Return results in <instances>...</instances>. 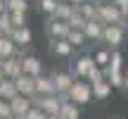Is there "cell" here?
<instances>
[{"instance_id":"cell-1","label":"cell","mask_w":128,"mask_h":119,"mask_svg":"<svg viewBox=\"0 0 128 119\" xmlns=\"http://www.w3.org/2000/svg\"><path fill=\"white\" fill-rule=\"evenodd\" d=\"M69 100L76 102V105H88L92 100V83L86 81V79H76L69 91Z\"/></svg>"},{"instance_id":"cell-2","label":"cell","mask_w":128,"mask_h":119,"mask_svg":"<svg viewBox=\"0 0 128 119\" xmlns=\"http://www.w3.org/2000/svg\"><path fill=\"white\" fill-rule=\"evenodd\" d=\"M95 5H97V14H100L102 24H124L126 22L124 12H121L114 3H97L95 0Z\"/></svg>"},{"instance_id":"cell-3","label":"cell","mask_w":128,"mask_h":119,"mask_svg":"<svg viewBox=\"0 0 128 119\" xmlns=\"http://www.w3.org/2000/svg\"><path fill=\"white\" fill-rule=\"evenodd\" d=\"M64 102L60 100V95H33V107L43 110L48 117H60Z\"/></svg>"},{"instance_id":"cell-4","label":"cell","mask_w":128,"mask_h":119,"mask_svg":"<svg viewBox=\"0 0 128 119\" xmlns=\"http://www.w3.org/2000/svg\"><path fill=\"white\" fill-rule=\"evenodd\" d=\"M124 33H126L124 24H107L104 33H102V43H107L109 50H116V48L124 43Z\"/></svg>"},{"instance_id":"cell-5","label":"cell","mask_w":128,"mask_h":119,"mask_svg":"<svg viewBox=\"0 0 128 119\" xmlns=\"http://www.w3.org/2000/svg\"><path fill=\"white\" fill-rule=\"evenodd\" d=\"M45 31H48V36H50V38H66L69 31H71V26H69V22H62V19H55V17H48Z\"/></svg>"},{"instance_id":"cell-6","label":"cell","mask_w":128,"mask_h":119,"mask_svg":"<svg viewBox=\"0 0 128 119\" xmlns=\"http://www.w3.org/2000/svg\"><path fill=\"white\" fill-rule=\"evenodd\" d=\"M48 50H50V55H55V57H71L76 48H74L66 38H50Z\"/></svg>"},{"instance_id":"cell-7","label":"cell","mask_w":128,"mask_h":119,"mask_svg":"<svg viewBox=\"0 0 128 119\" xmlns=\"http://www.w3.org/2000/svg\"><path fill=\"white\" fill-rule=\"evenodd\" d=\"M52 81H55V91H57V95H60V93H69V91H71L76 76H74L71 72L60 69V72H52Z\"/></svg>"},{"instance_id":"cell-8","label":"cell","mask_w":128,"mask_h":119,"mask_svg":"<svg viewBox=\"0 0 128 119\" xmlns=\"http://www.w3.org/2000/svg\"><path fill=\"white\" fill-rule=\"evenodd\" d=\"M92 67H95V60H92V55H81V57H76V62H74L71 74H74L76 79H88V74H90Z\"/></svg>"},{"instance_id":"cell-9","label":"cell","mask_w":128,"mask_h":119,"mask_svg":"<svg viewBox=\"0 0 128 119\" xmlns=\"http://www.w3.org/2000/svg\"><path fill=\"white\" fill-rule=\"evenodd\" d=\"M0 67H2L5 76L7 79H17L24 74V67H22V57L14 55V57H7V60H0Z\"/></svg>"},{"instance_id":"cell-10","label":"cell","mask_w":128,"mask_h":119,"mask_svg":"<svg viewBox=\"0 0 128 119\" xmlns=\"http://www.w3.org/2000/svg\"><path fill=\"white\" fill-rule=\"evenodd\" d=\"M10 105H12V112H14V117H19V119H24L26 117V112L33 107V98H26V95H14L12 100H10Z\"/></svg>"},{"instance_id":"cell-11","label":"cell","mask_w":128,"mask_h":119,"mask_svg":"<svg viewBox=\"0 0 128 119\" xmlns=\"http://www.w3.org/2000/svg\"><path fill=\"white\" fill-rule=\"evenodd\" d=\"M14 83H17V91L22 93V95H26V98H33V95H36V76L22 74V76L14 79Z\"/></svg>"},{"instance_id":"cell-12","label":"cell","mask_w":128,"mask_h":119,"mask_svg":"<svg viewBox=\"0 0 128 119\" xmlns=\"http://www.w3.org/2000/svg\"><path fill=\"white\" fill-rule=\"evenodd\" d=\"M36 95H57L52 74H40V76H36Z\"/></svg>"},{"instance_id":"cell-13","label":"cell","mask_w":128,"mask_h":119,"mask_svg":"<svg viewBox=\"0 0 128 119\" xmlns=\"http://www.w3.org/2000/svg\"><path fill=\"white\" fill-rule=\"evenodd\" d=\"M22 67H24V74H28V76H40L43 74V62L36 55H22Z\"/></svg>"},{"instance_id":"cell-14","label":"cell","mask_w":128,"mask_h":119,"mask_svg":"<svg viewBox=\"0 0 128 119\" xmlns=\"http://www.w3.org/2000/svg\"><path fill=\"white\" fill-rule=\"evenodd\" d=\"M10 38H12L19 48H26V45H31L33 33H31V29H28V26H19V29H14V31H12V36H10Z\"/></svg>"},{"instance_id":"cell-15","label":"cell","mask_w":128,"mask_h":119,"mask_svg":"<svg viewBox=\"0 0 128 119\" xmlns=\"http://www.w3.org/2000/svg\"><path fill=\"white\" fill-rule=\"evenodd\" d=\"M104 26H107V24H102L100 19H97V22H88V24H86V29H83V33H86L88 41H102Z\"/></svg>"},{"instance_id":"cell-16","label":"cell","mask_w":128,"mask_h":119,"mask_svg":"<svg viewBox=\"0 0 128 119\" xmlns=\"http://www.w3.org/2000/svg\"><path fill=\"white\" fill-rule=\"evenodd\" d=\"M17 48H19V45H17L10 36H0V60H7V57L19 55Z\"/></svg>"},{"instance_id":"cell-17","label":"cell","mask_w":128,"mask_h":119,"mask_svg":"<svg viewBox=\"0 0 128 119\" xmlns=\"http://www.w3.org/2000/svg\"><path fill=\"white\" fill-rule=\"evenodd\" d=\"M112 83L107 81V79H102V81H97V83H92V98L95 100H107V98L112 95Z\"/></svg>"},{"instance_id":"cell-18","label":"cell","mask_w":128,"mask_h":119,"mask_svg":"<svg viewBox=\"0 0 128 119\" xmlns=\"http://www.w3.org/2000/svg\"><path fill=\"white\" fill-rule=\"evenodd\" d=\"M14 95H19L14 79H5V81L0 83V100H12Z\"/></svg>"},{"instance_id":"cell-19","label":"cell","mask_w":128,"mask_h":119,"mask_svg":"<svg viewBox=\"0 0 128 119\" xmlns=\"http://www.w3.org/2000/svg\"><path fill=\"white\" fill-rule=\"evenodd\" d=\"M74 12H76V5H71L66 0V3H60V5H57V10H55L52 17H55V19H62V22H69Z\"/></svg>"},{"instance_id":"cell-20","label":"cell","mask_w":128,"mask_h":119,"mask_svg":"<svg viewBox=\"0 0 128 119\" xmlns=\"http://www.w3.org/2000/svg\"><path fill=\"white\" fill-rule=\"evenodd\" d=\"M60 119H81V105L76 102H64L60 110Z\"/></svg>"},{"instance_id":"cell-21","label":"cell","mask_w":128,"mask_h":119,"mask_svg":"<svg viewBox=\"0 0 128 119\" xmlns=\"http://www.w3.org/2000/svg\"><path fill=\"white\" fill-rule=\"evenodd\" d=\"M76 10L88 19V22H97L100 14H97V5L95 3H86V5H76Z\"/></svg>"},{"instance_id":"cell-22","label":"cell","mask_w":128,"mask_h":119,"mask_svg":"<svg viewBox=\"0 0 128 119\" xmlns=\"http://www.w3.org/2000/svg\"><path fill=\"white\" fill-rule=\"evenodd\" d=\"M92 60H95L97 67L107 69V67H109V62H112V50H109V48H102V50H97L95 55H92Z\"/></svg>"},{"instance_id":"cell-23","label":"cell","mask_w":128,"mask_h":119,"mask_svg":"<svg viewBox=\"0 0 128 119\" xmlns=\"http://www.w3.org/2000/svg\"><path fill=\"white\" fill-rule=\"evenodd\" d=\"M12 31H14V24L10 19V12L0 14V36H12Z\"/></svg>"},{"instance_id":"cell-24","label":"cell","mask_w":128,"mask_h":119,"mask_svg":"<svg viewBox=\"0 0 128 119\" xmlns=\"http://www.w3.org/2000/svg\"><path fill=\"white\" fill-rule=\"evenodd\" d=\"M57 5H60V0H38V10H40L45 17H52V14H55Z\"/></svg>"},{"instance_id":"cell-25","label":"cell","mask_w":128,"mask_h":119,"mask_svg":"<svg viewBox=\"0 0 128 119\" xmlns=\"http://www.w3.org/2000/svg\"><path fill=\"white\" fill-rule=\"evenodd\" d=\"M66 41L71 43L74 48H81L83 43L88 41V38H86V33H83V31H78V29H71V31H69V36H66Z\"/></svg>"},{"instance_id":"cell-26","label":"cell","mask_w":128,"mask_h":119,"mask_svg":"<svg viewBox=\"0 0 128 119\" xmlns=\"http://www.w3.org/2000/svg\"><path fill=\"white\" fill-rule=\"evenodd\" d=\"M86 24H88V19L83 17L78 10L71 14V19H69V26H71V29H78V31H83V29H86Z\"/></svg>"},{"instance_id":"cell-27","label":"cell","mask_w":128,"mask_h":119,"mask_svg":"<svg viewBox=\"0 0 128 119\" xmlns=\"http://www.w3.org/2000/svg\"><path fill=\"white\" fill-rule=\"evenodd\" d=\"M7 12H28V0H7Z\"/></svg>"},{"instance_id":"cell-28","label":"cell","mask_w":128,"mask_h":119,"mask_svg":"<svg viewBox=\"0 0 128 119\" xmlns=\"http://www.w3.org/2000/svg\"><path fill=\"white\" fill-rule=\"evenodd\" d=\"M102 79H107L104 69H102V67H97V64H95V67L90 69V74H88V79H86V81H90V83H97V81H102Z\"/></svg>"},{"instance_id":"cell-29","label":"cell","mask_w":128,"mask_h":119,"mask_svg":"<svg viewBox=\"0 0 128 119\" xmlns=\"http://www.w3.org/2000/svg\"><path fill=\"white\" fill-rule=\"evenodd\" d=\"M0 119H14V112H12L10 100H0Z\"/></svg>"},{"instance_id":"cell-30","label":"cell","mask_w":128,"mask_h":119,"mask_svg":"<svg viewBox=\"0 0 128 119\" xmlns=\"http://www.w3.org/2000/svg\"><path fill=\"white\" fill-rule=\"evenodd\" d=\"M10 19H12L14 29H19V26H26V12H10Z\"/></svg>"},{"instance_id":"cell-31","label":"cell","mask_w":128,"mask_h":119,"mask_svg":"<svg viewBox=\"0 0 128 119\" xmlns=\"http://www.w3.org/2000/svg\"><path fill=\"white\" fill-rule=\"evenodd\" d=\"M24 119H50V117H48L43 110H38V107H31V110L26 112V117H24Z\"/></svg>"},{"instance_id":"cell-32","label":"cell","mask_w":128,"mask_h":119,"mask_svg":"<svg viewBox=\"0 0 128 119\" xmlns=\"http://www.w3.org/2000/svg\"><path fill=\"white\" fill-rule=\"evenodd\" d=\"M112 3H114L116 7L124 12V17H128V0H112Z\"/></svg>"},{"instance_id":"cell-33","label":"cell","mask_w":128,"mask_h":119,"mask_svg":"<svg viewBox=\"0 0 128 119\" xmlns=\"http://www.w3.org/2000/svg\"><path fill=\"white\" fill-rule=\"evenodd\" d=\"M7 12V0H0V14Z\"/></svg>"},{"instance_id":"cell-34","label":"cell","mask_w":128,"mask_h":119,"mask_svg":"<svg viewBox=\"0 0 128 119\" xmlns=\"http://www.w3.org/2000/svg\"><path fill=\"white\" fill-rule=\"evenodd\" d=\"M71 5H86V3H90V0H69Z\"/></svg>"},{"instance_id":"cell-35","label":"cell","mask_w":128,"mask_h":119,"mask_svg":"<svg viewBox=\"0 0 128 119\" xmlns=\"http://www.w3.org/2000/svg\"><path fill=\"white\" fill-rule=\"evenodd\" d=\"M5 79H7V76H5V72H2V67H0V83H2Z\"/></svg>"},{"instance_id":"cell-36","label":"cell","mask_w":128,"mask_h":119,"mask_svg":"<svg viewBox=\"0 0 128 119\" xmlns=\"http://www.w3.org/2000/svg\"><path fill=\"white\" fill-rule=\"evenodd\" d=\"M124 88H126V91H128V74H126V83H124Z\"/></svg>"},{"instance_id":"cell-37","label":"cell","mask_w":128,"mask_h":119,"mask_svg":"<svg viewBox=\"0 0 128 119\" xmlns=\"http://www.w3.org/2000/svg\"><path fill=\"white\" fill-rule=\"evenodd\" d=\"M124 26H126V31H128V17H126V22H124Z\"/></svg>"},{"instance_id":"cell-38","label":"cell","mask_w":128,"mask_h":119,"mask_svg":"<svg viewBox=\"0 0 128 119\" xmlns=\"http://www.w3.org/2000/svg\"><path fill=\"white\" fill-rule=\"evenodd\" d=\"M97 3H112V0H97Z\"/></svg>"},{"instance_id":"cell-39","label":"cell","mask_w":128,"mask_h":119,"mask_svg":"<svg viewBox=\"0 0 128 119\" xmlns=\"http://www.w3.org/2000/svg\"><path fill=\"white\" fill-rule=\"evenodd\" d=\"M50 119H60V117H50Z\"/></svg>"},{"instance_id":"cell-40","label":"cell","mask_w":128,"mask_h":119,"mask_svg":"<svg viewBox=\"0 0 128 119\" xmlns=\"http://www.w3.org/2000/svg\"><path fill=\"white\" fill-rule=\"evenodd\" d=\"M60 3H66V0H60Z\"/></svg>"},{"instance_id":"cell-41","label":"cell","mask_w":128,"mask_h":119,"mask_svg":"<svg viewBox=\"0 0 128 119\" xmlns=\"http://www.w3.org/2000/svg\"><path fill=\"white\" fill-rule=\"evenodd\" d=\"M109 119H112V117H109Z\"/></svg>"}]
</instances>
